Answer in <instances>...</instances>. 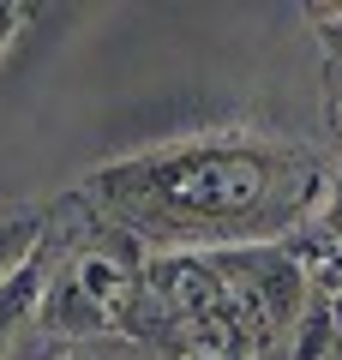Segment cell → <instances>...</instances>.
Returning <instances> with one entry per match:
<instances>
[{"label": "cell", "instance_id": "8992f818", "mask_svg": "<svg viewBox=\"0 0 342 360\" xmlns=\"http://www.w3.org/2000/svg\"><path fill=\"white\" fill-rule=\"evenodd\" d=\"M306 234H342V168L330 174V193H324V210H318V222Z\"/></svg>", "mask_w": 342, "mask_h": 360}, {"label": "cell", "instance_id": "9c48e42d", "mask_svg": "<svg viewBox=\"0 0 342 360\" xmlns=\"http://www.w3.org/2000/svg\"><path fill=\"white\" fill-rule=\"evenodd\" d=\"M336 144H342V96H336Z\"/></svg>", "mask_w": 342, "mask_h": 360}, {"label": "cell", "instance_id": "7a4b0ae2", "mask_svg": "<svg viewBox=\"0 0 342 360\" xmlns=\"http://www.w3.org/2000/svg\"><path fill=\"white\" fill-rule=\"evenodd\" d=\"M139 270L120 264L114 252L90 246V252H72L66 270L42 288V330L61 336H96V330H120L132 324V307H139Z\"/></svg>", "mask_w": 342, "mask_h": 360}, {"label": "cell", "instance_id": "3957f363", "mask_svg": "<svg viewBox=\"0 0 342 360\" xmlns=\"http://www.w3.org/2000/svg\"><path fill=\"white\" fill-rule=\"evenodd\" d=\"M42 252V217L37 210H13V217H0V288L25 276Z\"/></svg>", "mask_w": 342, "mask_h": 360}, {"label": "cell", "instance_id": "52a82bcc", "mask_svg": "<svg viewBox=\"0 0 342 360\" xmlns=\"http://www.w3.org/2000/svg\"><path fill=\"white\" fill-rule=\"evenodd\" d=\"M18 25H25V6H13V0H0V54L13 49V37H18Z\"/></svg>", "mask_w": 342, "mask_h": 360}, {"label": "cell", "instance_id": "6da1fadb", "mask_svg": "<svg viewBox=\"0 0 342 360\" xmlns=\"http://www.w3.org/2000/svg\"><path fill=\"white\" fill-rule=\"evenodd\" d=\"M324 193L330 174L306 144L246 132L163 144L96 174V198L127 222V234L163 240V252H222L270 246L294 229L306 234Z\"/></svg>", "mask_w": 342, "mask_h": 360}, {"label": "cell", "instance_id": "5b68a950", "mask_svg": "<svg viewBox=\"0 0 342 360\" xmlns=\"http://www.w3.org/2000/svg\"><path fill=\"white\" fill-rule=\"evenodd\" d=\"M312 25H318L324 54H330V60H342V6H312Z\"/></svg>", "mask_w": 342, "mask_h": 360}, {"label": "cell", "instance_id": "277c9868", "mask_svg": "<svg viewBox=\"0 0 342 360\" xmlns=\"http://www.w3.org/2000/svg\"><path fill=\"white\" fill-rule=\"evenodd\" d=\"M42 288H49V283H42V270H37V264L0 288V354H6V342L18 336V324H25L30 312H42Z\"/></svg>", "mask_w": 342, "mask_h": 360}, {"label": "cell", "instance_id": "ba28073f", "mask_svg": "<svg viewBox=\"0 0 342 360\" xmlns=\"http://www.w3.org/2000/svg\"><path fill=\"white\" fill-rule=\"evenodd\" d=\"M61 360H114V354H102V348H78V354H61Z\"/></svg>", "mask_w": 342, "mask_h": 360}, {"label": "cell", "instance_id": "30bf717a", "mask_svg": "<svg viewBox=\"0 0 342 360\" xmlns=\"http://www.w3.org/2000/svg\"><path fill=\"white\" fill-rule=\"evenodd\" d=\"M330 312H336V324H342V295H336V300H330Z\"/></svg>", "mask_w": 342, "mask_h": 360}]
</instances>
